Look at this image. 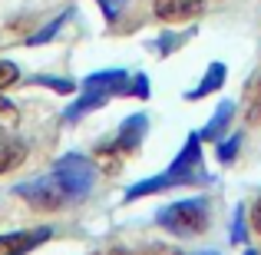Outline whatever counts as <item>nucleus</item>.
<instances>
[{
	"label": "nucleus",
	"instance_id": "obj_17",
	"mask_svg": "<svg viewBox=\"0 0 261 255\" xmlns=\"http://www.w3.org/2000/svg\"><path fill=\"white\" fill-rule=\"evenodd\" d=\"M96 4L102 7V13H106V20H116L122 13V7H126V0H96Z\"/></svg>",
	"mask_w": 261,
	"mask_h": 255
},
{
	"label": "nucleus",
	"instance_id": "obj_11",
	"mask_svg": "<svg viewBox=\"0 0 261 255\" xmlns=\"http://www.w3.org/2000/svg\"><path fill=\"white\" fill-rule=\"evenodd\" d=\"M245 120H248L251 126H261V77L248 86V93H245Z\"/></svg>",
	"mask_w": 261,
	"mask_h": 255
},
{
	"label": "nucleus",
	"instance_id": "obj_16",
	"mask_svg": "<svg viewBox=\"0 0 261 255\" xmlns=\"http://www.w3.org/2000/svg\"><path fill=\"white\" fill-rule=\"evenodd\" d=\"M242 219H245V209L238 205V209H235V222H231V242H238V245L245 242V222H242Z\"/></svg>",
	"mask_w": 261,
	"mask_h": 255
},
{
	"label": "nucleus",
	"instance_id": "obj_9",
	"mask_svg": "<svg viewBox=\"0 0 261 255\" xmlns=\"http://www.w3.org/2000/svg\"><path fill=\"white\" fill-rule=\"evenodd\" d=\"M222 83H225V63H212V66H208V73L202 77V83H198L195 89H189L185 96H189V100H202L205 93H215V89L222 86Z\"/></svg>",
	"mask_w": 261,
	"mask_h": 255
},
{
	"label": "nucleus",
	"instance_id": "obj_19",
	"mask_svg": "<svg viewBox=\"0 0 261 255\" xmlns=\"http://www.w3.org/2000/svg\"><path fill=\"white\" fill-rule=\"evenodd\" d=\"M251 229L261 236V196H258V202L251 205Z\"/></svg>",
	"mask_w": 261,
	"mask_h": 255
},
{
	"label": "nucleus",
	"instance_id": "obj_1",
	"mask_svg": "<svg viewBox=\"0 0 261 255\" xmlns=\"http://www.w3.org/2000/svg\"><path fill=\"white\" fill-rule=\"evenodd\" d=\"M202 136L192 133L189 140H185L182 153L175 156L172 163H169V169L162 172V176H152V179H142V182H136L133 189L126 192V202H133V199H142V196H152V192H166V189H178V186H195V182H208V176H205L202 169Z\"/></svg>",
	"mask_w": 261,
	"mask_h": 255
},
{
	"label": "nucleus",
	"instance_id": "obj_20",
	"mask_svg": "<svg viewBox=\"0 0 261 255\" xmlns=\"http://www.w3.org/2000/svg\"><path fill=\"white\" fill-rule=\"evenodd\" d=\"M198 255H218V252H198Z\"/></svg>",
	"mask_w": 261,
	"mask_h": 255
},
{
	"label": "nucleus",
	"instance_id": "obj_5",
	"mask_svg": "<svg viewBox=\"0 0 261 255\" xmlns=\"http://www.w3.org/2000/svg\"><path fill=\"white\" fill-rule=\"evenodd\" d=\"M152 10L162 24H182V20H192L205 10V0H155Z\"/></svg>",
	"mask_w": 261,
	"mask_h": 255
},
{
	"label": "nucleus",
	"instance_id": "obj_2",
	"mask_svg": "<svg viewBox=\"0 0 261 255\" xmlns=\"http://www.w3.org/2000/svg\"><path fill=\"white\" fill-rule=\"evenodd\" d=\"M155 222L166 232L178 236V239H192V236L208 229V202H205V199H182V202H172L155 216Z\"/></svg>",
	"mask_w": 261,
	"mask_h": 255
},
{
	"label": "nucleus",
	"instance_id": "obj_10",
	"mask_svg": "<svg viewBox=\"0 0 261 255\" xmlns=\"http://www.w3.org/2000/svg\"><path fill=\"white\" fill-rule=\"evenodd\" d=\"M231 109H235V103H228V100H222L218 103V109H215V116L208 120V126L202 129V140H218V136L225 133V126H228V120H231Z\"/></svg>",
	"mask_w": 261,
	"mask_h": 255
},
{
	"label": "nucleus",
	"instance_id": "obj_4",
	"mask_svg": "<svg viewBox=\"0 0 261 255\" xmlns=\"http://www.w3.org/2000/svg\"><path fill=\"white\" fill-rule=\"evenodd\" d=\"M20 199H27L30 205H37V209H57V205H63L66 199V192H63V186H60V179L57 176H43V179H33V182H20L17 189Z\"/></svg>",
	"mask_w": 261,
	"mask_h": 255
},
{
	"label": "nucleus",
	"instance_id": "obj_18",
	"mask_svg": "<svg viewBox=\"0 0 261 255\" xmlns=\"http://www.w3.org/2000/svg\"><path fill=\"white\" fill-rule=\"evenodd\" d=\"M129 93L142 96V100H146V96H149V80H146V73H139V77L133 80V89H129Z\"/></svg>",
	"mask_w": 261,
	"mask_h": 255
},
{
	"label": "nucleus",
	"instance_id": "obj_12",
	"mask_svg": "<svg viewBox=\"0 0 261 255\" xmlns=\"http://www.w3.org/2000/svg\"><path fill=\"white\" fill-rule=\"evenodd\" d=\"M20 123V113H17V106H13L7 96H0V133H10L13 126Z\"/></svg>",
	"mask_w": 261,
	"mask_h": 255
},
{
	"label": "nucleus",
	"instance_id": "obj_6",
	"mask_svg": "<svg viewBox=\"0 0 261 255\" xmlns=\"http://www.w3.org/2000/svg\"><path fill=\"white\" fill-rule=\"evenodd\" d=\"M146 129H149V120L142 113H133L129 120H122V126H119V133H116V143H113V149L116 153H133L136 146H139L142 140H146Z\"/></svg>",
	"mask_w": 261,
	"mask_h": 255
},
{
	"label": "nucleus",
	"instance_id": "obj_3",
	"mask_svg": "<svg viewBox=\"0 0 261 255\" xmlns=\"http://www.w3.org/2000/svg\"><path fill=\"white\" fill-rule=\"evenodd\" d=\"M53 176L60 179V186H63V192L70 199H83L96 182V166L86 159V156L70 153V156H63V159H57Z\"/></svg>",
	"mask_w": 261,
	"mask_h": 255
},
{
	"label": "nucleus",
	"instance_id": "obj_14",
	"mask_svg": "<svg viewBox=\"0 0 261 255\" xmlns=\"http://www.w3.org/2000/svg\"><path fill=\"white\" fill-rule=\"evenodd\" d=\"M17 80H20L17 63H10V60H0V89L10 86V83H17Z\"/></svg>",
	"mask_w": 261,
	"mask_h": 255
},
{
	"label": "nucleus",
	"instance_id": "obj_15",
	"mask_svg": "<svg viewBox=\"0 0 261 255\" xmlns=\"http://www.w3.org/2000/svg\"><path fill=\"white\" fill-rule=\"evenodd\" d=\"M63 20H66V13H63V17H57V20H53L50 27H43V30H40L37 37H30V40H27V43H30V47H37V43H46V40H50L53 33H57L60 27H63Z\"/></svg>",
	"mask_w": 261,
	"mask_h": 255
},
{
	"label": "nucleus",
	"instance_id": "obj_7",
	"mask_svg": "<svg viewBox=\"0 0 261 255\" xmlns=\"http://www.w3.org/2000/svg\"><path fill=\"white\" fill-rule=\"evenodd\" d=\"M46 239H50V229H27V232L0 236V255H27L40 242H46Z\"/></svg>",
	"mask_w": 261,
	"mask_h": 255
},
{
	"label": "nucleus",
	"instance_id": "obj_21",
	"mask_svg": "<svg viewBox=\"0 0 261 255\" xmlns=\"http://www.w3.org/2000/svg\"><path fill=\"white\" fill-rule=\"evenodd\" d=\"M245 255H255V252H245Z\"/></svg>",
	"mask_w": 261,
	"mask_h": 255
},
{
	"label": "nucleus",
	"instance_id": "obj_13",
	"mask_svg": "<svg viewBox=\"0 0 261 255\" xmlns=\"http://www.w3.org/2000/svg\"><path fill=\"white\" fill-rule=\"evenodd\" d=\"M238 153H242V136H238V133L218 143V163H231V159H238Z\"/></svg>",
	"mask_w": 261,
	"mask_h": 255
},
{
	"label": "nucleus",
	"instance_id": "obj_8",
	"mask_svg": "<svg viewBox=\"0 0 261 255\" xmlns=\"http://www.w3.org/2000/svg\"><path fill=\"white\" fill-rule=\"evenodd\" d=\"M23 159H27V146L20 140H0V176L17 169Z\"/></svg>",
	"mask_w": 261,
	"mask_h": 255
}]
</instances>
